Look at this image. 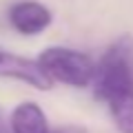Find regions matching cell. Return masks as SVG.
Instances as JSON below:
<instances>
[{
  "instance_id": "5b68a950",
  "label": "cell",
  "mask_w": 133,
  "mask_h": 133,
  "mask_svg": "<svg viewBox=\"0 0 133 133\" xmlns=\"http://www.w3.org/2000/svg\"><path fill=\"white\" fill-rule=\"evenodd\" d=\"M9 129L11 133H49V120L40 104L20 102L11 113Z\"/></svg>"
},
{
  "instance_id": "277c9868",
  "label": "cell",
  "mask_w": 133,
  "mask_h": 133,
  "mask_svg": "<svg viewBox=\"0 0 133 133\" xmlns=\"http://www.w3.org/2000/svg\"><path fill=\"white\" fill-rule=\"evenodd\" d=\"M51 11L36 0H22L9 9V22L22 36H38L51 24Z\"/></svg>"
},
{
  "instance_id": "52a82bcc",
  "label": "cell",
  "mask_w": 133,
  "mask_h": 133,
  "mask_svg": "<svg viewBox=\"0 0 133 133\" xmlns=\"http://www.w3.org/2000/svg\"><path fill=\"white\" fill-rule=\"evenodd\" d=\"M0 133H11V129H9V124L5 122V118H2V113H0Z\"/></svg>"
},
{
  "instance_id": "8992f818",
  "label": "cell",
  "mask_w": 133,
  "mask_h": 133,
  "mask_svg": "<svg viewBox=\"0 0 133 133\" xmlns=\"http://www.w3.org/2000/svg\"><path fill=\"white\" fill-rule=\"evenodd\" d=\"M49 133H87V129L78 127V124H69V127H60V129H49Z\"/></svg>"
},
{
  "instance_id": "6da1fadb",
  "label": "cell",
  "mask_w": 133,
  "mask_h": 133,
  "mask_svg": "<svg viewBox=\"0 0 133 133\" xmlns=\"http://www.w3.org/2000/svg\"><path fill=\"white\" fill-rule=\"evenodd\" d=\"M95 93L109 104L120 133H133V36H120L95 64Z\"/></svg>"
},
{
  "instance_id": "3957f363",
  "label": "cell",
  "mask_w": 133,
  "mask_h": 133,
  "mask_svg": "<svg viewBox=\"0 0 133 133\" xmlns=\"http://www.w3.org/2000/svg\"><path fill=\"white\" fill-rule=\"evenodd\" d=\"M0 78L20 80L40 91H49L53 87V80L44 73L38 60H29V58H22L18 53L5 51V49H0Z\"/></svg>"
},
{
  "instance_id": "7a4b0ae2",
  "label": "cell",
  "mask_w": 133,
  "mask_h": 133,
  "mask_svg": "<svg viewBox=\"0 0 133 133\" xmlns=\"http://www.w3.org/2000/svg\"><path fill=\"white\" fill-rule=\"evenodd\" d=\"M38 64L44 69L53 82H62L69 87H89L93 80L95 64L87 53L69 47H47L38 58Z\"/></svg>"
}]
</instances>
